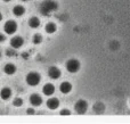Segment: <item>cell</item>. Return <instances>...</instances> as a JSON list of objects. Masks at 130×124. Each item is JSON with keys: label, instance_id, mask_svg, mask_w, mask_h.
I'll return each mask as SVG.
<instances>
[{"label": "cell", "instance_id": "6da1fadb", "mask_svg": "<svg viewBox=\"0 0 130 124\" xmlns=\"http://www.w3.org/2000/svg\"><path fill=\"white\" fill-rule=\"evenodd\" d=\"M57 2L54 0H45L42 4L40 5V11L45 16L49 15L50 13L55 11L57 9Z\"/></svg>", "mask_w": 130, "mask_h": 124}, {"label": "cell", "instance_id": "7a4b0ae2", "mask_svg": "<svg viewBox=\"0 0 130 124\" xmlns=\"http://www.w3.org/2000/svg\"><path fill=\"white\" fill-rule=\"evenodd\" d=\"M40 80H41L40 75H39L38 73H36V72H31V73H29V74L26 75V83L29 84V86H31V87L38 86L39 82H40Z\"/></svg>", "mask_w": 130, "mask_h": 124}, {"label": "cell", "instance_id": "3957f363", "mask_svg": "<svg viewBox=\"0 0 130 124\" xmlns=\"http://www.w3.org/2000/svg\"><path fill=\"white\" fill-rule=\"evenodd\" d=\"M66 70L70 73H76L80 70V61L78 59H69L66 61Z\"/></svg>", "mask_w": 130, "mask_h": 124}, {"label": "cell", "instance_id": "277c9868", "mask_svg": "<svg viewBox=\"0 0 130 124\" xmlns=\"http://www.w3.org/2000/svg\"><path fill=\"white\" fill-rule=\"evenodd\" d=\"M4 30L7 34H14L16 32V30H17V24H16V22H14V20H7V22L5 23Z\"/></svg>", "mask_w": 130, "mask_h": 124}, {"label": "cell", "instance_id": "5b68a950", "mask_svg": "<svg viewBox=\"0 0 130 124\" xmlns=\"http://www.w3.org/2000/svg\"><path fill=\"white\" fill-rule=\"evenodd\" d=\"M74 108H75V112L78 114H85L88 109V104L86 100H79V101L75 102Z\"/></svg>", "mask_w": 130, "mask_h": 124}, {"label": "cell", "instance_id": "8992f818", "mask_svg": "<svg viewBox=\"0 0 130 124\" xmlns=\"http://www.w3.org/2000/svg\"><path fill=\"white\" fill-rule=\"evenodd\" d=\"M23 43H24V40H23V38H21V36H14V38L10 40V46H11V48H14V49L21 48L23 46Z\"/></svg>", "mask_w": 130, "mask_h": 124}, {"label": "cell", "instance_id": "52a82bcc", "mask_svg": "<svg viewBox=\"0 0 130 124\" xmlns=\"http://www.w3.org/2000/svg\"><path fill=\"white\" fill-rule=\"evenodd\" d=\"M61 71H59V68H57L56 66H52V67H49V70H48V75H49L52 79H58L59 76H61Z\"/></svg>", "mask_w": 130, "mask_h": 124}, {"label": "cell", "instance_id": "ba28073f", "mask_svg": "<svg viewBox=\"0 0 130 124\" xmlns=\"http://www.w3.org/2000/svg\"><path fill=\"white\" fill-rule=\"evenodd\" d=\"M30 102H31L33 106H40V105L42 104V98L39 95H37V93H33V95H31V97H30Z\"/></svg>", "mask_w": 130, "mask_h": 124}, {"label": "cell", "instance_id": "9c48e42d", "mask_svg": "<svg viewBox=\"0 0 130 124\" xmlns=\"http://www.w3.org/2000/svg\"><path fill=\"white\" fill-rule=\"evenodd\" d=\"M42 91H43V95H46V96H52L53 93L55 92V87H54V84H52V83L45 84V86H43V88H42Z\"/></svg>", "mask_w": 130, "mask_h": 124}, {"label": "cell", "instance_id": "30bf717a", "mask_svg": "<svg viewBox=\"0 0 130 124\" xmlns=\"http://www.w3.org/2000/svg\"><path fill=\"white\" fill-rule=\"evenodd\" d=\"M58 106H59V101L57 98H50V99L47 100V107L49 109L54 111V109H56Z\"/></svg>", "mask_w": 130, "mask_h": 124}, {"label": "cell", "instance_id": "8fae6325", "mask_svg": "<svg viewBox=\"0 0 130 124\" xmlns=\"http://www.w3.org/2000/svg\"><path fill=\"white\" fill-rule=\"evenodd\" d=\"M59 90H61V92H63V93H69V92H71V90H72V84L70 83V82H63V83L61 84V87H59Z\"/></svg>", "mask_w": 130, "mask_h": 124}, {"label": "cell", "instance_id": "7c38bea8", "mask_svg": "<svg viewBox=\"0 0 130 124\" xmlns=\"http://www.w3.org/2000/svg\"><path fill=\"white\" fill-rule=\"evenodd\" d=\"M4 71L6 74L13 75V74H15V72H16V66L14 65V64H7V65H5Z\"/></svg>", "mask_w": 130, "mask_h": 124}, {"label": "cell", "instance_id": "4fadbf2b", "mask_svg": "<svg viewBox=\"0 0 130 124\" xmlns=\"http://www.w3.org/2000/svg\"><path fill=\"white\" fill-rule=\"evenodd\" d=\"M11 96V90L9 88H4L1 91H0V97L4 100H8Z\"/></svg>", "mask_w": 130, "mask_h": 124}, {"label": "cell", "instance_id": "5bb4252c", "mask_svg": "<svg viewBox=\"0 0 130 124\" xmlns=\"http://www.w3.org/2000/svg\"><path fill=\"white\" fill-rule=\"evenodd\" d=\"M24 13H25L24 7L20 6V5L15 6V7H14V9H13V14H14L15 16H17V17H21V16H22Z\"/></svg>", "mask_w": 130, "mask_h": 124}, {"label": "cell", "instance_id": "9a60e30c", "mask_svg": "<svg viewBox=\"0 0 130 124\" xmlns=\"http://www.w3.org/2000/svg\"><path fill=\"white\" fill-rule=\"evenodd\" d=\"M29 25L32 29H37V27H39V25H40V20H39L38 17H31L29 19Z\"/></svg>", "mask_w": 130, "mask_h": 124}, {"label": "cell", "instance_id": "2e32d148", "mask_svg": "<svg viewBox=\"0 0 130 124\" xmlns=\"http://www.w3.org/2000/svg\"><path fill=\"white\" fill-rule=\"evenodd\" d=\"M46 32L49 34H53L54 32H56V24L55 23H48L47 25H46Z\"/></svg>", "mask_w": 130, "mask_h": 124}, {"label": "cell", "instance_id": "e0dca14e", "mask_svg": "<svg viewBox=\"0 0 130 124\" xmlns=\"http://www.w3.org/2000/svg\"><path fill=\"white\" fill-rule=\"evenodd\" d=\"M42 42V36H41V34H34L33 36V43H36V45H39V43Z\"/></svg>", "mask_w": 130, "mask_h": 124}, {"label": "cell", "instance_id": "ac0fdd59", "mask_svg": "<svg viewBox=\"0 0 130 124\" xmlns=\"http://www.w3.org/2000/svg\"><path fill=\"white\" fill-rule=\"evenodd\" d=\"M13 105H14V106H16V107L22 106V105H23L22 98H15V99H14V101H13Z\"/></svg>", "mask_w": 130, "mask_h": 124}, {"label": "cell", "instance_id": "d6986e66", "mask_svg": "<svg viewBox=\"0 0 130 124\" xmlns=\"http://www.w3.org/2000/svg\"><path fill=\"white\" fill-rule=\"evenodd\" d=\"M70 114H71V112L67 111V109H64V111L61 112V115H70Z\"/></svg>", "mask_w": 130, "mask_h": 124}, {"label": "cell", "instance_id": "ffe728a7", "mask_svg": "<svg viewBox=\"0 0 130 124\" xmlns=\"http://www.w3.org/2000/svg\"><path fill=\"white\" fill-rule=\"evenodd\" d=\"M7 56H15V52L13 51V50H7Z\"/></svg>", "mask_w": 130, "mask_h": 124}, {"label": "cell", "instance_id": "44dd1931", "mask_svg": "<svg viewBox=\"0 0 130 124\" xmlns=\"http://www.w3.org/2000/svg\"><path fill=\"white\" fill-rule=\"evenodd\" d=\"M5 40H6V36H5L4 34H1V33H0V42H4Z\"/></svg>", "mask_w": 130, "mask_h": 124}, {"label": "cell", "instance_id": "7402d4cb", "mask_svg": "<svg viewBox=\"0 0 130 124\" xmlns=\"http://www.w3.org/2000/svg\"><path fill=\"white\" fill-rule=\"evenodd\" d=\"M26 113H27V114H34V109H33V108H29V109L26 111Z\"/></svg>", "mask_w": 130, "mask_h": 124}, {"label": "cell", "instance_id": "603a6c76", "mask_svg": "<svg viewBox=\"0 0 130 124\" xmlns=\"http://www.w3.org/2000/svg\"><path fill=\"white\" fill-rule=\"evenodd\" d=\"M0 20H2V14L0 13Z\"/></svg>", "mask_w": 130, "mask_h": 124}, {"label": "cell", "instance_id": "cb8c5ba5", "mask_svg": "<svg viewBox=\"0 0 130 124\" xmlns=\"http://www.w3.org/2000/svg\"><path fill=\"white\" fill-rule=\"evenodd\" d=\"M4 1H6V2H9V1H11V0H4Z\"/></svg>", "mask_w": 130, "mask_h": 124}, {"label": "cell", "instance_id": "d4e9b609", "mask_svg": "<svg viewBox=\"0 0 130 124\" xmlns=\"http://www.w3.org/2000/svg\"><path fill=\"white\" fill-rule=\"evenodd\" d=\"M22 1H27V0H22Z\"/></svg>", "mask_w": 130, "mask_h": 124}, {"label": "cell", "instance_id": "484cf974", "mask_svg": "<svg viewBox=\"0 0 130 124\" xmlns=\"http://www.w3.org/2000/svg\"><path fill=\"white\" fill-rule=\"evenodd\" d=\"M0 57H1V54H0Z\"/></svg>", "mask_w": 130, "mask_h": 124}]
</instances>
